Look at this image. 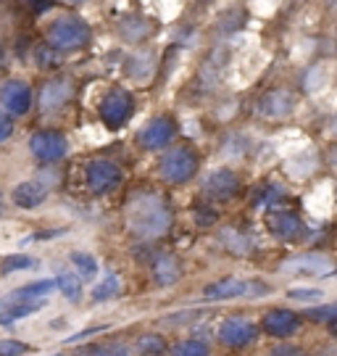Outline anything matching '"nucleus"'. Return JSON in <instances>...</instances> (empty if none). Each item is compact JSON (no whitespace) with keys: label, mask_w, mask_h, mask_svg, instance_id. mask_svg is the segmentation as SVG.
Masks as SVG:
<instances>
[{"label":"nucleus","mask_w":337,"mask_h":356,"mask_svg":"<svg viewBox=\"0 0 337 356\" xmlns=\"http://www.w3.org/2000/svg\"><path fill=\"white\" fill-rule=\"evenodd\" d=\"M126 225L140 238H158L172 227V211L158 193L138 191L126 204Z\"/></svg>","instance_id":"obj_1"},{"label":"nucleus","mask_w":337,"mask_h":356,"mask_svg":"<svg viewBox=\"0 0 337 356\" xmlns=\"http://www.w3.org/2000/svg\"><path fill=\"white\" fill-rule=\"evenodd\" d=\"M158 172L166 182L172 185H182L188 179L195 177L198 172V156L192 148L188 145H176V148H169V151L161 156V164H158Z\"/></svg>","instance_id":"obj_2"},{"label":"nucleus","mask_w":337,"mask_h":356,"mask_svg":"<svg viewBox=\"0 0 337 356\" xmlns=\"http://www.w3.org/2000/svg\"><path fill=\"white\" fill-rule=\"evenodd\" d=\"M48 42L56 51H76L90 42V26L76 16H63L48 29Z\"/></svg>","instance_id":"obj_3"},{"label":"nucleus","mask_w":337,"mask_h":356,"mask_svg":"<svg viewBox=\"0 0 337 356\" xmlns=\"http://www.w3.org/2000/svg\"><path fill=\"white\" fill-rule=\"evenodd\" d=\"M132 106H135V103H132V95H129L126 90H111V92L103 95V101H100V106H98V114L108 129H119L129 122Z\"/></svg>","instance_id":"obj_4"},{"label":"nucleus","mask_w":337,"mask_h":356,"mask_svg":"<svg viewBox=\"0 0 337 356\" xmlns=\"http://www.w3.org/2000/svg\"><path fill=\"white\" fill-rule=\"evenodd\" d=\"M266 291H269V288L261 285V282H248V280H238V277H227V280L206 285L203 298H208V301H229V298H243V296H256V293H266Z\"/></svg>","instance_id":"obj_5"},{"label":"nucleus","mask_w":337,"mask_h":356,"mask_svg":"<svg viewBox=\"0 0 337 356\" xmlns=\"http://www.w3.org/2000/svg\"><path fill=\"white\" fill-rule=\"evenodd\" d=\"M122 182V169L111 159H95L88 164V188L95 195L111 193Z\"/></svg>","instance_id":"obj_6"},{"label":"nucleus","mask_w":337,"mask_h":356,"mask_svg":"<svg viewBox=\"0 0 337 356\" xmlns=\"http://www.w3.org/2000/svg\"><path fill=\"white\" fill-rule=\"evenodd\" d=\"M288 275H306V277H329L335 272V261L324 254H303L295 259H288L279 264Z\"/></svg>","instance_id":"obj_7"},{"label":"nucleus","mask_w":337,"mask_h":356,"mask_svg":"<svg viewBox=\"0 0 337 356\" xmlns=\"http://www.w3.org/2000/svg\"><path fill=\"white\" fill-rule=\"evenodd\" d=\"M29 151L35 159L40 161H58L66 156L69 151V143L63 138L61 132H53V129H42V132H35L32 138H29Z\"/></svg>","instance_id":"obj_8"},{"label":"nucleus","mask_w":337,"mask_h":356,"mask_svg":"<svg viewBox=\"0 0 337 356\" xmlns=\"http://www.w3.org/2000/svg\"><path fill=\"white\" fill-rule=\"evenodd\" d=\"M266 227L279 241H300L303 238V222L290 209H272L266 214Z\"/></svg>","instance_id":"obj_9"},{"label":"nucleus","mask_w":337,"mask_h":356,"mask_svg":"<svg viewBox=\"0 0 337 356\" xmlns=\"http://www.w3.org/2000/svg\"><path fill=\"white\" fill-rule=\"evenodd\" d=\"M256 332L258 327L245 317H229L222 322V327H219V341L229 348H243V346H248L256 341Z\"/></svg>","instance_id":"obj_10"},{"label":"nucleus","mask_w":337,"mask_h":356,"mask_svg":"<svg viewBox=\"0 0 337 356\" xmlns=\"http://www.w3.org/2000/svg\"><path fill=\"white\" fill-rule=\"evenodd\" d=\"M29 103H32V92L24 82L19 79H8L3 88H0V106L8 111V114L22 116L29 111Z\"/></svg>","instance_id":"obj_11"},{"label":"nucleus","mask_w":337,"mask_h":356,"mask_svg":"<svg viewBox=\"0 0 337 356\" xmlns=\"http://www.w3.org/2000/svg\"><path fill=\"white\" fill-rule=\"evenodd\" d=\"M45 306V298H19V296H8L6 301H0V325H11L19 319L35 314Z\"/></svg>","instance_id":"obj_12"},{"label":"nucleus","mask_w":337,"mask_h":356,"mask_svg":"<svg viewBox=\"0 0 337 356\" xmlns=\"http://www.w3.org/2000/svg\"><path fill=\"white\" fill-rule=\"evenodd\" d=\"M174 138V122L169 116H158V119H150L148 124L140 132V143L142 148L148 151H158L163 145H169V140Z\"/></svg>","instance_id":"obj_13"},{"label":"nucleus","mask_w":337,"mask_h":356,"mask_svg":"<svg viewBox=\"0 0 337 356\" xmlns=\"http://www.w3.org/2000/svg\"><path fill=\"white\" fill-rule=\"evenodd\" d=\"M240 191V177L232 172V169H216L213 175L206 177V193L211 198H219V201H229L235 198Z\"/></svg>","instance_id":"obj_14"},{"label":"nucleus","mask_w":337,"mask_h":356,"mask_svg":"<svg viewBox=\"0 0 337 356\" xmlns=\"http://www.w3.org/2000/svg\"><path fill=\"white\" fill-rule=\"evenodd\" d=\"M261 327L263 332H269L274 338H288V335H293L300 327V319L298 314H293L288 309H272V312L263 314Z\"/></svg>","instance_id":"obj_15"},{"label":"nucleus","mask_w":337,"mask_h":356,"mask_svg":"<svg viewBox=\"0 0 337 356\" xmlns=\"http://www.w3.org/2000/svg\"><path fill=\"white\" fill-rule=\"evenodd\" d=\"M293 106H295V101L288 90H272L258 101V114L266 119H285L293 114Z\"/></svg>","instance_id":"obj_16"},{"label":"nucleus","mask_w":337,"mask_h":356,"mask_svg":"<svg viewBox=\"0 0 337 356\" xmlns=\"http://www.w3.org/2000/svg\"><path fill=\"white\" fill-rule=\"evenodd\" d=\"M69 98H72V85L66 79H56V82H48L42 88V92H40V106L45 111H53V108H61Z\"/></svg>","instance_id":"obj_17"},{"label":"nucleus","mask_w":337,"mask_h":356,"mask_svg":"<svg viewBox=\"0 0 337 356\" xmlns=\"http://www.w3.org/2000/svg\"><path fill=\"white\" fill-rule=\"evenodd\" d=\"M48 198V191H45V185H40V182H22V185H16V191H13V204L22 206V209H35L40 206L42 201Z\"/></svg>","instance_id":"obj_18"},{"label":"nucleus","mask_w":337,"mask_h":356,"mask_svg":"<svg viewBox=\"0 0 337 356\" xmlns=\"http://www.w3.org/2000/svg\"><path fill=\"white\" fill-rule=\"evenodd\" d=\"M182 277V269L176 264V259L172 254H161L156 259V264H153V280L158 282V285H174L176 280Z\"/></svg>","instance_id":"obj_19"},{"label":"nucleus","mask_w":337,"mask_h":356,"mask_svg":"<svg viewBox=\"0 0 337 356\" xmlns=\"http://www.w3.org/2000/svg\"><path fill=\"white\" fill-rule=\"evenodd\" d=\"M222 243L235 256H245L253 251V238L248 232H238V229H222Z\"/></svg>","instance_id":"obj_20"},{"label":"nucleus","mask_w":337,"mask_h":356,"mask_svg":"<svg viewBox=\"0 0 337 356\" xmlns=\"http://www.w3.org/2000/svg\"><path fill=\"white\" fill-rule=\"evenodd\" d=\"M122 293V280H119V275H106V280L98 282L95 288H92V301H98V304H103V301H111V298H116Z\"/></svg>","instance_id":"obj_21"},{"label":"nucleus","mask_w":337,"mask_h":356,"mask_svg":"<svg viewBox=\"0 0 337 356\" xmlns=\"http://www.w3.org/2000/svg\"><path fill=\"white\" fill-rule=\"evenodd\" d=\"M56 285L61 288V293L69 301H76V298L82 296V280H79L76 275H72V272H63L61 277L56 280Z\"/></svg>","instance_id":"obj_22"},{"label":"nucleus","mask_w":337,"mask_h":356,"mask_svg":"<svg viewBox=\"0 0 337 356\" xmlns=\"http://www.w3.org/2000/svg\"><path fill=\"white\" fill-rule=\"evenodd\" d=\"M172 356H211V351H208V346L203 343V341L190 338V341L176 343L174 348H172Z\"/></svg>","instance_id":"obj_23"},{"label":"nucleus","mask_w":337,"mask_h":356,"mask_svg":"<svg viewBox=\"0 0 337 356\" xmlns=\"http://www.w3.org/2000/svg\"><path fill=\"white\" fill-rule=\"evenodd\" d=\"M79 356H132V351L124 343H103V346H90Z\"/></svg>","instance_id":"obj_24"},{"label":"nucleus","mask_w":337,"mask_h":356,"mask_svg":"<svg viewBox=\"0 0 337 356\" xmlns=\"http://www.w3.org/2000/svg\"><path fill=\"white\" fill-rule=\"evenodd\" d=\"M72 261H74V267L79 269V277H82V280H90V277L98 275V261H95V256L72 254Z\"/></svg>","instance_id":"obj_25"},{"label":"nucleus","mask_w":337,"mask_h":356,"mask_svg":"<svg viewBox=\"0 0 337 356\" xmlns=\"http://www.w3.org/2000/svg\"><path fill=\"white\" fill-rule=\"evenodd\" d=\"M138 351L142 356H161L166 351V343H163V338H158V335H142L138 341Z\"/></svg>","instance_id":"obj_26"},{"label":"nucleus","mask_w":337,"mask_h":356,"mask_svg":"<svg viewBox=\"0 0 337 356\" xmlns=\"http://www.w3.org/2000/svg\"><path fill=\"white\" fill-rule=\"evenodd\" d=\"M50 291H53V280H40V282H29V285L19 288V291H13V296H19V298H42Z\"/></svg>","instance_id":"obj_27"},{"label":"nucleus","mask_w":337,"mask_h":356,"mask_svg":"<svg viewBox=\"0 0 337 356\" xmlns=\"http://www.w3.org/2000/svg\"><path fill=\"white\" fill-rule=\"evenodd\" d=\"M306 317L311 319V322H337V304H329V306H319V309H309L306 312Z\"/></svg>","instance_id":"obj_28"},{"label":"nucleus","mask_w":337,"mask_h":356,"mask_svg":"<svg viewBox=\"0 0 337 356\" xmlns=\"http://www.w3.org/2000/svg\"><path fill=\"white\" fill-rule=\"evenodd\" d=\"M35 58H38V64L42 66V69H56V66H58V56H56V48H53L50 42L42 45V48H38Z\"/></svg>","instance_id":"obj_29"},{"label":"nucleus","mask_w":337,"mask_h":356,"mask_svg":"<svg viewBox=\"0 0 337 356\" xmlns=\"http://www.w3.org/2000/svg\"><path fill=\"white\" fill-rule=\"evenodd\" d=\"M38 267V261L32 259V256H11V259H6L3 261V269L6 272H16V269H32Z\"/></svg>","instance_id":"obj_30"},{"label":"nucleus","mask_w":337,"mask_h":356,"mask_svg":"<svg viewBox=\"0 0 337 356\" xmlns=\"http://www.w3.org/2000/svg\"><path fill=\"white\" fill-rule=\"evenodd\" d=\"M293 301H303V304H313V301H319L322 298V291H316V288H293L288 293Z\"/></svg>","instance_id":"obj_31"},{"label":"nucleus","mask_w":337,"mask_h":356,"mask_svg":"<svg viewBox=\"0 0 337 356\" xmlns=\"http://www.w3.org/2000/svg\"><path fill=\"white\" fill-rule=\"evenodd\" d=\"M26 351H29V346L19 343V341H13V338L0 341V356H24Z\"/></svg>","instance_id":"obj_32"},{"label":"nucleus","mask_w":337,"mask_h":356,"mask_svg":"<svg viewBox=\"0 0 337 356\" xmlns=\"http://www.w3.org/2000/svg\"><path fill=\"white\" fill-rule=\"evenodd\" d=\"M282 198V191L272 185V188H266V193H261V198H258V206H274L277 201Z\"/></svg>","instance_id":"obj_33"},{"label":"nucleus","mask_w":337,"mask_h":356,"mask_svg":"<svg viewBox=\"0 0 337 356\" xmlns=\"http://www.w3.org/2000/svg\"><path fill=\"white\" fill-rule=\"evenodd\" d=\"M269 356H303V351H300V348H295V346L285 343V346H277Z\"/></svg>","instance_id":"obj_34"},{"label":"nucleus","mask_w":337,"mask_h":356,"mask_svg":"<svg viewBox=\"0 0 337 356\" xmlns=\"http://www.w3.org/2000/svg\"><path fill=\"white\" fill-rule=\"evenodd\" d=\"M195 219H198V225H213L216 222V214H213V209H198V214H195Z\"/></svg>","instance_id":"obj_35"},{"label":"nucleus","mask_w":337,"mask_h":356,"mask_svg":"<svg viewBox=\"0 0 337 356\" xmlns=\"http://www.w3.org/2000/svg\"><path fill=\"white\" fill-rule=\"evenodd\" d=\"M11 132H13L11 119H8V116H3V114H0V143L6 140V138H11Z\"/></svg>","instance_id":"obj_36"},{"label":"nucleus","mask_w":337,"mask_h":356,"mask_svg":"<svg viewBox=\"0 0 337 356\" xmlns=\"http://www.w3.org/2000/svg\"><path fill=\"white\" fill-rule=\"evenodd\" d=\"M26 3H29L32 8H38V11H42V8H48V6L53 3V0H26Z\"/></svg>","instance_id":"obj_37"},{"label":"nucleus","mask_w":337,"mask_h":356,"mask_svg":"<svg viewBox=\"0 0 337 356\" xmlns=\"http://www.w3.org/2000/svg\"><path fill=\"white\" fill-rule=\"evenodd\" d=\"M332 166H335V169H337V151L332 153Z\"/></svg>","instance_id":"obj_38"},{"label":"nucleus","mask_w":337,"mask_h":356,"mask_svg":"<svg viewBox=\"0 0 337 356\" xmlns=\"http://www.w3.org/2000/svg\"><path fill=\"white\" fill-rule=\"evenodd\" d=\"M69 3H85V0H69Z\"/></svg>","instance_id":"obj_39"},{"label":"nucleus","mask_w":337,"mask_h":356,"mask_svg":"<svg viewBox=\"0 0 337 356\" xmlns=\"http://www.w3.org/2000/svg\"><path fill=\"white\" fill-rule=\"evenodd\" d=\"M0 66H3V51H0Z\"/></svg>","instance_id":"obj_40"},{"label":"nucleus","mask_w":337,"mask_h":356,"mask_svg":"<svg viewBox=\"0 0 337 356\" xmlns=\"http://www.w3.org/2000/svg\"><path fill=\"white\" fill-rule=\"evenodd\" d=\"M0 209H3V198H0Z\"/></svg>","instance_id":"obj_41"}]
</instances>
